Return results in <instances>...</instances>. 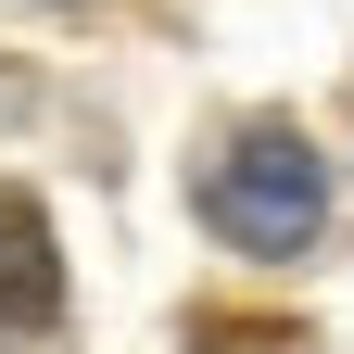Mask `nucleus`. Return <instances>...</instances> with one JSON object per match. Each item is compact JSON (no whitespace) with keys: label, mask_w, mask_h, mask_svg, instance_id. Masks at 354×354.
<instances>
[{"label":"nucleus","mask_w":354,"mask_h":354,"mask_svg":"<svg viewBox=\"0 0 354 354\" xmlns=\"http://www.w3.org/2000/svg\"><path fill=\"white\" fill-rule=\"evenodd\" d=\"M203 354H291L279 329H228V342H203Z\"/></svg>","instance_id":"nucleus-3"},{"label":"nucleus","mask_w":354,"mask_h":354,"mask_svg":"<svg viewBox=\"0 0 354 354\" xmlns=\"http://www.w3.org/2000/svg\"><path fill=\"white\" fill-rule=\"evenodd\" d=\"M203 228L228 241V253H304L329 228V165H317V140L304 127H241V140H215V165H203Z\"/></svg>","instance_id":"nucleus-1"},{"label":"nucleus","mask_w":354,"mask_h":354,"mask_svg":"<svg viewBox=\"0 0 354 354\" xmlns=\"http://www.w3.org/2000/svg\"><path fill=\"white\" fill-rule=\"evenodd\" d=\"M0 354H64V253L26 190H0Z\"/></svg>","instance_id":"nucleus-2"}]
</instances>
